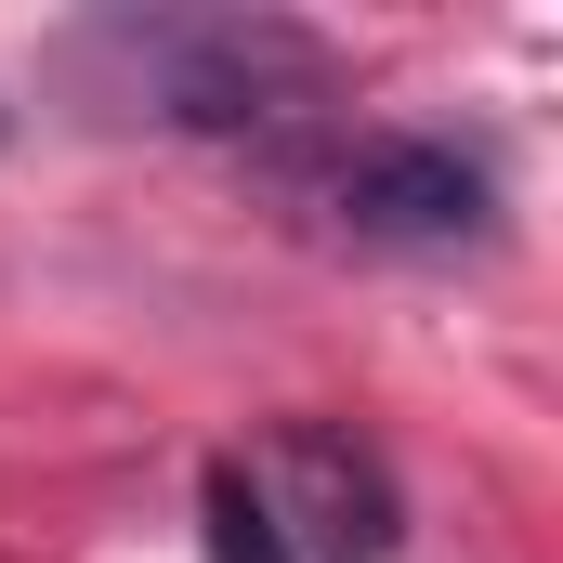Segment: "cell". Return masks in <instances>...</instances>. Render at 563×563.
Wrapping results in <instances>:
<instances>
[{
	"mask_svg": "<svg viewBox=\"0 0 563 563\" xmlns=\"http://www.w3.org/2000/svg\"><path fill=\"white\" fill-rule=\"evenodd\" d=\"M210 551L223 563H380L394 551V485L341 432H276L210 472Z\"/></svg>",
	"mask_w": 563,
	"mask_h": 563,
	"instance_id": "1",
	"label": "cell"
},
{
	"mask_svg": "<svg viewBox=\"0 0 563 563\" xmlns=\"http://www.w3.org/2000/svg\"><path fill=\"white\" fill-rule=\"evenodd\" d=\"M92 53L132 66V106L184 119V132H263V119L328 92V53L301 26H263V13H157V26H106Z\"/></svg>",
	"mask_w": 563,
	"mask_h": 563,
	"instance_id": "2",
	"label": "cell"
},
{
	"mask_svg": "<svg viewBox=\"0 0 563 563\" xmlns=\"http://www.w3.org/2000/svg\"><path fill=\"white\" fill-rule=\"evenodd\" d=\"M341 223L354 236H407V250H432V236H472L485 223V170L459 157V144H367V157H341Z\"/></svg>",
	"mask_w": 563,
	"mask_h": 563,
	"instance_id": "3",
	"label": "cell"
}]
</instances>
